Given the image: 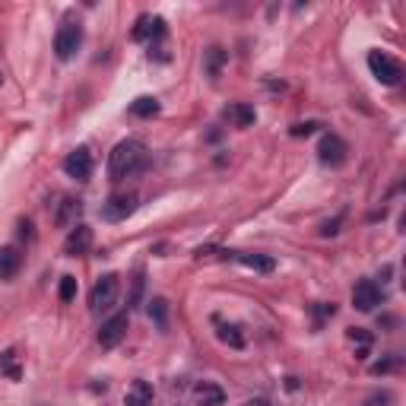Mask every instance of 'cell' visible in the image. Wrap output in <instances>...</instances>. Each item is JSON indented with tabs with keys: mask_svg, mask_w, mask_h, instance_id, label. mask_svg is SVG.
I'll return each mask as SVG.
<instances>
[{
	"mask_svg": "<svg viewBox=\"0 0 406 406\" xmlns=\"http://www.w3.org/2000/svg\"><path fill=\"white\" fill-rule=\"evenodd\" d=\"M146 166H150V150L140 140H121L111 150V156H108V174H111V181L137 178L140 172H146Z\"/></svg>",
	"mask_w": 406,
	"mask_h": 406,
	"instance_id": "obj_1",
	"label": "cell"
},
{
	"mask_svg": "<svg viewBox=\"0 0 406 406\" xmlns=\"http://www.w3.org/2000/svg\"><path fill=\"white\" fill-rule=\"evenodd\" d=\"M117 292H121V282H117L115 273L99 276V282L92 286V299H89L92 315H108L117 305Z\"/></svg>",
	"mask_w": 406,
	"mask_h": 406,
	"instance_id": "obj_2",
	"label": "cell"
},
{
	"mask_svg": "<svg viewBox=\"0 0 406 406\" xmlns=\"http://www.w3.org/2000/svg\"><path fill=\"white\" fill-rule=\"evenodd\" d=\"M368 70L381 86H397L403 80V67L384 51H368Z\"/></svg>",
	"mask_w": 406,
	"mask_h": 406,
	"instance_id": "obj_3",
	"label": "cell"
},
{
	"mask_svg": "<svg viewBox=\"0 0 406 406\" xmlns=\"http://www.w3.org/2000/svg\"><path fill=\"white\" fill-rule=\"evenodd\" d=\"M80 45H83V25L80 23H64L58 29V35H54V54H58L60 60H70L80 51Z\"/></svg>",
	"mask_w": 406,
	"mask_h": 406,
	"instance_id": "obj_4",
	"label": "cell"
},
{
	"mask_svg": "<svg viewBox=\"0 0 406 406\" xmlns=\"http://www.w3.org/2000/svg\"><path fill=\"white\" fill-rule=\"evenodd\" d=\"M349 156V146L343 137H337V133H324L321 143H317V159H321L324 166H330V168H340L343 162H346Z\"/></svg>",
	"mask_w": 406,
	"mask_h": 406,
	"instance_id": "obj_5",
	"label": "cell"
},
{
	"mask_svg": "<svg viewBox=\"0 0 406 406\" xmlns=\"http://www.w3.org/2000/svg\"><path fill=\"white\" fill-rule=\"evenodd\" d=\"M166 19L162 16H153V13H143L140 19H137V25H133V38L137 42H143V45H150L153 48V42H162L166 38Z\"/></svg>",
	"mask_w": 406,
	"mask_h": 406,
	"instance_id": "obj_6",
	"label": "cell"
},
{
	"mask_svg": "<svg viewBox=\"0 0 406 406\" xmlns=\"http://www.w3.org/2000/svg\"><path fill=\"white\" fill-rule=\"evenodd\" d=\"M64 172L70 174L74 181H89L92 178V153L86 150V146H76L74 153H67Z\"/></svg>",
	"mask_w": 406,
	"mask_h": 406,
	"instance_id": "obj_7",
	"label": "cell"
},
{
	"mask_svg": "<svg viewBox=\"0 0 406 406\" xmlns=\"http://www.w3.org/2000/svg\"><path fill=\"white\" fill-rule=\"evenodd\" d=\"M137 194H111L108 197V203L102 207V216H105L108 223H121V219H127V216L137 210Z\"/></svg>",
	"mask_w": 406,
	"mask_h": 406,
	"instance_id": "obj_8",
	"label": "cell"
},
{
	"mask_svg": "<svg viewBox=\"0 0 406 406\" xmlns=\"http://www.w3.org/2000/svg\"><path fill=\"white\" fill-rule=\"evenodd\" d=\"M352 305L356 311H374V308L381 305V289H378V282L374 280H359L356 289H352Z\"/></svg>",
	"mask_w": 406,
	"mask_h": 406,
	"instance_id": "obj_9",
	"label": "cell"
},
{
	"mask_svg": "<svg viewBox=\"0 0 406 406\" xmlns=\"http://www.w3.org/2000/svg\"><path fill=\"white\" fill-rule=\"evenodd\" d=\"M127 315L121 311V315H111L105 324H102V330H99V343H102V349H115L117 343L127 337Z\"/></svg>",
	"mask_w": 406,
	"mask_h": 406,
	"instance_id": "obj_10",
	"label": "cell"
},
{
	"mask_svg": "<svg viewBox=\"0 0 406 406\" xmlns=\"http://www.w3.org/2000/svg\"><path fill=\"white\" fill-rule=\"evenodd\" d=\"M92 248V229L89 225H74L70 229V235L64 238V254L67 257H80V254H86V251Z\"/></svg>",
	"mask_w": 406,
	"mask_h": 406,
	"instance_id": "obj_11",
	"label": "cell"
},
{
	"mask_svg": "<svg viewBox=\"0 0 406 406\" xmlns=\"http://www.w3.org/2000/svg\"><path fill=\"white\" fill-rule=\"evenodd\" d=\"M194 403L197 406H223L225 403V390L213 381H197L194 384Z\"/></svg>",
	"mask_w": 406,
	"mask_h": 406,
	"instance_id": "obj_12",
	"label": "cell"
},
{
	"mask_svg": "<svg viewBox=\"0 0 406 406\" xmlns=\"http://www.w3.org/2000/svg\"><path fill=\"white\" fill-rule=\"evenodd\" d=\"M156 394H153V384L150 381H133L124 394V406H153Z\"/></svg>",
	"mask_w": 406,
	"mask_h": 406,
	"instance_id": "obj_13",
	"label": "cell"
},
{
	"mask_svg": "<svg viewBox=\"0 0 406 406\" xmlns=\"http://www.w3.org/2000/svg\"><path fill=\"white\" fill-rule=\"evenodd\" d=\"M19 267H23V254L13 245L0 248V280H13L19 273Z\"/></svg>",
	"mask_w": 406,
	"mask_h": 406,
	"instance_id": "obj_14",
	"label": "cell"
},
{
	"mask_svg": "<svg viewBox=\"0 0 406 406\" xmlns=\"http://www.w3.org/2000/svg\"><path fill=\"white\" fill-rule=\"evenodd\" d=\"M225 60H229V51H225V48H219V45H213V48H207V51H203V70H207V76H210V80H216V76L223 74Z\"/></svg>",
	"mask_w": 406,
	"mask_h": 406,
	"instance_id": "obj_15",
	"label": "cell"
},
{
	"mask_svg": "<svg viewBox=\"0 0 406 406\" xmlns=\"http://www.w3.org/2000/svg\"><path fill=\"white\" fill-rule=\"evenodd\" d=\"M238 264H245L248 270H257V273H273L276 270V260L267 254H232Z\"/></svg>",
	"mask_w": 406,
	"mask_h": 406,
	"instance_id": "obj_16",
	"label": "cell"
},
{
	"mask_svg": "<svg viewBox=\"0 0 406 406\" xmlns=\"http://www.w3.org/2000/svg\"><path fill=\"white\" fill-rule=\"evenodd\" d=\"M225 117L232 121L235 127H251L257 121V115H254V108L251 105H245V102H235V105H229L225 108Z\"/></svg>",
	"mask_w": 406,
	"mask_h": 406,
	"instance_id": "obj_17",
	"label": "cell"
},
{
	"mask_svg": "<svg viewBox=\"0 0 406 406\" xmlns=\"http://www.w3.org/2000/svg\"><path fill=\"white\" fill-rule=\"evenodd\" d=\"M131 115L137 117H156L159 115V102L153 95H140V99L131 102Z\"/></svg>",
	"mask_w": 406,
	"mask_h": 406,
	"instance_id": "obj_18",
	"label": "cell"
},
{
	"mask_svg": "<svg viewBox=\"0 0 406 406\" xmlns=\"http://www.w3.org/2000/svg\"><path fill=\"white\" fill-rule=\"evenodd\" d=\"M219 340L232 349H245V337H241V330L232 327V324H219Z\"/></svg>",
	"mask_w": 406,
	"mask_h": 406,
	"instance_id": "obj_19",
	"label": "cell"
},
{
	"mask_svg": "<svg viewBox=\"0 0 406 406\" xmlns=\"http://www.w3.org/2000/svg\"><path fill=\"white\" fill-rule=\"evenodd\" d=\"M150 317L156 321L159 330H166L168 327V302L166 299H153L150 302Z\"/></svg>",
	"mask_w": 406,
	"mask_h": 406,
	"instance_id": "obj_20",
	"label": "cell"
},
{
	"mask_svg": "<svg viewBox=\"0 0 406 406\" xmlns=\"http://www.w3.org/2000/svg\"><path fill=\"white\" fill-rule=\"evenodd\" d=\"M349 340H352V343H359L356 359H368V346H372V333H368V330H362V327H352V330H349Z\"/></svg>",
	"mask_w": 406,
	"mask_h": 406,
	"instance_id": "obj_21",
	"label": "cell"
},
{
	"mask_svg": "<svg viewBox=\"0 0 406 406\" xmlns=\"http://www.w3.org/2000/svg\"><path fill=\"white\" fill-rule=\"evenodd\" d=\"M80 210H83V207H80V200L67 197L64 207H60V213H58V225H70V223H74V216H80Z\"/></svg>",
	"mask_w": 406,
	"mask_h": 406,
	"instance_id": "obj_22",
	"label": "cell"
},
{
	"mask_svg": "<svg viewBox=\"0 0 406 406\" xmlns=\"http://www.w3.org/2000/svg\"><path fill=\"white\" fill-rule=\"evenodd\" d=\"M0 372L3 374H10L13 381H19V368H16V352L13 349H7L3 356H0Z\"/></svg>",
	"mask_w": 406,
	"mask_h": 406,
	"instance_id": "obj_23",
	"label": "cell"
},
{
	"mask_svg": "<svg viewBox=\"0 0 406 406\" xmlns=\"http://www.w3.org/2000/svg\"><path fill=\"white\" fill-rule=\"evenodd\" d=\"M76 276H60V289H58V295H60V302H74L76 299Z\"/></svg>",
	"mask_w": 406,
	"mask_h": 406,
	"instance_id": "obj_24",
	"label": "cell"
},
{
	"mask_svg": "<svg viewBox=\"0 0 406 406\" xmlns=\"http://www.w3.org/2000/svg\"><path fill=\"white\" fill-rule=\"evenodd\" d=\"M317 127H321L317 121H305V124H295L289 133H292V137H311V133H315Z\"/></svg>",
	"mask_w": 406,
	"mask_h": 406,
	"instance_id": "obj_25",
	"label": "cell"
},
{
	"mask_svg": "<svg viewBox=\"0 0 406 406\" xmlns=\"http://www.w3.org/2000/svg\"><path fill=\"white\" fill-rule=\"evenodd\" d=\"M340 223H343V216H337L333 223H324L321 225V235H337V232H340Z\"/></svg>",
	"mask_w": 406,
	"mask_h": 406,
	"instance_id": "obj_26",
	"label": "cell"
},
{
	"mask_svg": "<svg viewBox=\"0 0 406 406\" xmlns=\"http://www.w3.org/2000/svg\"><path fill=\"white\" fill-rule=\"evenodd\" d=\"M140 292H143V273L137 276V282H133V302L140 299Z\"/></svg>",
	"mask_w": 406,
	"mask_h": 406,
	"instance_id": "obj_27",
	"label": "cell"
},
{
	"mask_svg": "<svg viewBox=\"0 0 406 406\" xmlns=\"http://www.w3.org/2000/svg\"><path fill=\"white\" fill-rule=\"evenodd\" d=\"M248 406H270V403H267V400H251Z\"/></svg>",
	"mask_w": 406,
	"mask_h": 406,
	"instance_id": "obj_28",
	"label": "cell"
},
{
	"mask_svg": "<svg viewBox=\"0 0 406 406\" xmlns=\"http://www.w3.org/2000/svg\"><path fill=\"white\" fill-rule=\"evenodd\" d=\"M0 83H3V67H0Z\"/></svg>",
	"mask_w": 406,
	"mask_h": 406,
	"instance_id": "obj_29",
	"label": "cell"
},
{
	"mask_svg": "<svg viewBox=\"0 0 406 406\" xmlns=\"http://www.w3.org/2000/svg\"><path fill=\"white\" fill-rule=\"evenodd\" d=\"M365 406H378V403H365Z\"/></svg>",
	"mask_w": 406,
	"mask_h": 406,
	"instance_id": "obj_30",
	"label": "cell"
}]
</instances>
